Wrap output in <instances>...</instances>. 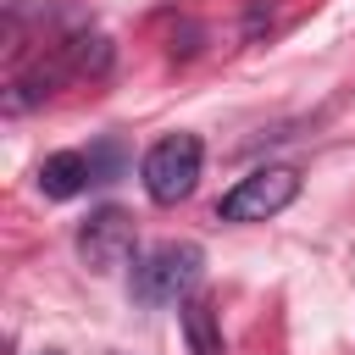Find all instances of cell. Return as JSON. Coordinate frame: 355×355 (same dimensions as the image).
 <instances>
[{"instance_id":"6","label":"cell","mask_w":355,"mask_h":355,"mask_svg":"<svg viewBox=\"0 0 355 355\" xmlns=\"http://www.w3.org/2000/svg\"><path fill=\"white\" fill-rule=\"evenodd\" d=\"M183 338L189 355H222V322L211 300H183Z\"/></svg>"},{"instance_id":"1","label":"cell","mask_w":355,"mask_h":355,"mask_svg":"<svg viewBox=\"0 0 355 355\" xmlns=\"http://www.w3.org/2000/svg\"><path fill=\"white\" fill-rule=\"evenodd\" d=\"M200 244H155L144 261H133V300L139 305H178L200 283Z\"/></svg>"},{"instance_id":"2","label":"cell","mask_w":355,"mask_h":355,"mask_svg":"<svg viewBox=\"0 0 355 355\" xmlns=\"http://www.w3.org/2000/svg\"><path fill=\"white\" fill-rule=\"evenodd\" d=\"M200 161H205V150H200L194 133H166L161 144H150V155H144V166H139L144 194H150L155 205L189 200L194 183H200Z\"/></svg>"},{"instance_id":"4","label":"cell","mask_w":355,"mask_h":355,"mask_svg":"<svg viewBox=\"0 0 355 355\" xmlns=\"http://www.w3.org/2000/svg\"><path fill=\"white\" fill-rule=\"evenodd\" d=\"M133 244H139L133 216L116 211V205L94 211V216L78 227V255H83V266H94V272H116V266L133 255Z\"/></svg>"},{"instance_id":"5","label":"cell","mask_w":355,"mask_h":355,"mask_svg":"<svg viewBox=\"0 0 355 355\" xmlns=\"http://www.w3.org/2000/svg\"><path fill=\"white\" fill-rule=\"evenodd\" d=\"M94 183V161L83 155V150H55V155H44V166H39V194L44 200H72V194H83Z\"/></svg>"},{"instance_id":"7","label":"cell","mask_w":355,"mask_h":355,"mask_svg":"<svg viewBox=\"0 0 355 355\" xmlns=\"http://www.w3.org/2000/svg\"><path fill=\"white\" fill-rule=\"evenodd\" d=\"M50 355H55V349H50Z\"/></svg>"},{"instance_id":"3","label":"cell","mask_w":355,"mask_h":355,"mask_svg":"<svg viewBox=\"0 0 355 355\" xmlns=\"http://www.w3.org/2000/svg\"><path fill=\"white\" fill-rule=\"evenodd\" d=\"M294 200H300V172H294V166H261V172L239 178V183L222 194L216 216H222V222H266V216H277V211L294 205Z\"/></svg>"}]
</instances>
